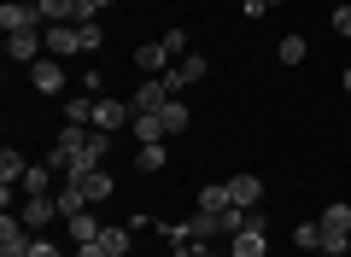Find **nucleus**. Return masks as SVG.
I'll return each instance as SVG.
<instances>
[{"mask_svg": "<svg viewBox=\"0 0 351 257\" xmlns=\"http://www.w3.org/2000/svg\"><path fill=\"white\" fill-rule=\"evenodd\" d=\"M64 222H71V240L76 245H88V240H100V234H106V222L88 217V210H82V217H64Z\"/></svg>", "mask_w": 351, "mask_h": 257, "instance_id": "nucleus-17", "label": "nucleus"}, {"mask_svg": "<svg viewBox=\"0 0 351 257\" xmlns=\"http://www.w3.org/2000/svg\"><path fill=\"white\" fill-rule=\"evenodd\" d=\"M199 210L223 217V210H228V182H211V187H199Z\"/></svg>", "mask_w": 351, "mask_h": 257, "instance_id": "nucleus-18", "label": "nucleus"}, {"mask_svg": "<svg viewBox=\"0 0 351 257\" xmlns=\"http://www.w3.org/2000/svg\"><path fill=\"white\" fill-rule=\"evenodd\" d=\"M135 64H141L147 76H164L176 59H170V47H164V41H141V47H135Z\"/></svg>", "mask_w": 351, "mask_h": 257, "instance_id": "nucleus-8", "label": "nucleus"}, {"mask_svg": "<svg viewBox=\"0 0 351 257\" xmlns=\"http://www.w3.org/2000/svg\"><path fill=\"white\" fill-rule=\"evenodd\" d=\"M36 6H41L47 24H71V18H76V0H36Z\"/></svg>", "mask_w": 351, "mask_h": 257, "instance_id": "nucleus-22", "label": "nucleus"}, {"mask_svg": "<svg viewBox=\"0 0 351 257\" xmlns=\"http://www.w3.org/2000/svg\"><path fill=\"white\" fill-rule=\"evenodd\" d=\"M164 47H170V59H182V53H188V29H164Z\"/></svg>", "mask_w": 351, "mask_h": 257, "instance_id": "nucleus-26", "label": "nucleus"}, {"mask_svg": "<svg viewBox=\"0 0 351 257\" xmlns=\"http://www.w3.org/2000/svg\"><path fill=\"white\" fill-rule=\"evenodd\" d=\"M71 182L88 193V205H94V199H112V175L106 170H82V175H71Z\"/></svg>", "mask_w": 351, "mask_h": 257, "instance_id": "nucleus-13", "label": "nucleus"}, {"mask_svg": "<svg viewBox=\"0 0 351 257\" xmlns=\"http://www.w3.org/2000/svg\"><path fill=\"white\" fill-rule=\"evenodd\" d=\"M334 29H339V36H351V6H339V12H334Z\"/></svg>", "mask_w": 351, "mask_h": 257, "instance_id": "nucleus-28", "label": "nucleus"}, {"mask_svg": "<svg viewBox=\"0 0 351 257\" xmlns=\"http://www.w3.org/2000/svg\"><path fill=\"white\" fill-rule=\"evenodd\" d=\"M53 199H59V217H82V210H88V193L76 182H59V193H53Z\"/></svg>", "mask_w": 351, "mask_h": 257, "instance_id": "nucleus-15", "label": "nucleus"}, {"mask_svg": "<svg viewBox=\"0 0 351 257\" xmlns=\"http://www.w3.org/2000/svg\"><path fill=\"white\" fill-rule=\"evenodd\" d=\"M18 217H24L29 228H47V222L59 217V199H53V193H36V199H24V210H18Z\"/></svg>", "mask_w": 351, "mask_h": 257, "instance_id": "nucleus-10", "label": "nucleus"}, {"mask_svg": "<svg viewBox=\"0 0 351 257\" xmlns=\"http://www.w3.org/2000/svg\"><path fill=\"white\" fill-rule=\"evenodd\" d=\"M47 53H53V59L82 53V29H76V24H47Z\"/></svg>", "mask_w": 351, "mask_h": 257, "instance_id": "nucleus-9", "label": "nucleus"}, {"mask_svg": "<svg viewBox=\"0 0 351 257\" xmlns=\"http://www.w3.org/2000/svg\"><path fill=\"white\" fill-rule=\"evenodd\" d=\"M269 6H281V0H269Z\"/></svg>", "mask_w": 351, "mask_h": 257, "instance_id": "nucleus-32", "label": "nucleus"}, {"mask_svg": "<svg viewBox=\"0 0 351 257\" xmlns=\"http://www.w3.org/2000/svg\"><path fill=\"white\" fill-rule=\"evenodd\" d=\"M158 123H164V135H182V129H188L193 117H188V106H182V99H170V106L158 111Z\"/></svg>", "mask_w": 351, "mask_h": 257, "instance_id": "nucleus-19", "label": "nucleus"}, {"mask_svg": "<svg viewBox=\"0 0 351 257\" xmlns=\"http://www.w3.org/2000/svg\"><path fill=\"white\" fill-rule=\"evenodd\" d=\"M316 222H322V252L328 257H346V245H351V205H346V199H334Z\"/></svg>", "mask_w": 351, "mask_h": 257, "instance_id": "nucleus-1", "label": "nucleus"}, {"mask_svg": "<svg viewBox=\"0 0 351 257\" xmlns=\"http://www.w3.org/2000/svg\"><path fill=\"white\" fill-rule=\"evenodd\" d=\"M53 175H59L53 164H29V175L18 182V187H24V199H36V193H53Z\"/></svg>", "mask_w": 351, "mask_h": 257, "instance_id": "nucleus-14", "label": "nucleus"}, {"mask_svg": "<svg viewBox=\"0 0 351 257\" xmlns=\"http://www.w3.org/2000/svg\"><path fill=\"white\" fill-rule=\"evenodd\" d=\"M129 245H135V228H129V222H106L100 252H106V257H129Z\"/></svg>", "mask_w": 351, "mask_h": 257, "instance_id": "nucleus-12", "label": "nucleus"}, {"mask_svg": "<svg viewBox=\"0 0 351 257\" xmlns=\"http://www.w3.org/2000/svg\"><path fill=\"white\" fill-rule=\"evenodd\" d=\"M228 257H269V240H263V228L252 222V228L228 234Z\"/></svg>", "mask_w": 351, "mask_h": 257, "instance_id": "nucleus-6", "label": "nucleus"}, {"mask_svg": "<svg viewBox=\"0 0 351 257\" xmlns=\"http://www.w3.org/2000/svg\"><path fill=\"white\" fill-rule=\"evenodd\" d=\"M29 257H59V245L53 240H29Z\"/></svg>", "mask_w": 351, "mask_h": 257, "instance_id": "nucleus-27", "label": "nucleus"}, {"mask_svg": "<svg viewBox=\"0 0 351 257\" xmlns=\"http://www.w3.org/2000/svg\"><path fill=\"white\" fill-rule=\"evenodd\" d=\"M281 64H304V36H281Z\"/></svg>", "mask_w": 351, "mask_h": 257, "instance_id": "nucleus-24", "label": "nucleus"}, {"mask_svg": "<svg viewBox=\"0 0 351 257\" xmlns=\"http://www.w3.org/2000/svg\"><path fill=\"white\" fill-rule=\"evenodd\" d=\"M76 257H106V252H100V240H88V245H76Z\"/></svg>", "mask_w": 351, "mask_h": 257, "instance_id": "nucleus-29", "label": "nucleus"}, {"mask_svg": "<svg viewBox=\"0 0 351 257\" xmlns=\"http://www.w3.org/2000/svg\"><path fill=\"white\" fill-rule=\"evenodd\" d=\"M293 245H304V252H322V222H293Z\"/></svg>", "mask_w": 351, "mask_h": 257, "instance_id": "nucleus-23", "label": "nucleus"}, {"mask_svg": "<svg viewBox=\"0 0 351 257\" xmlns=\"http://www.w3.org/2000/svg\"><path fill=\"white\" fill-rule=\"evenodd\" d=\"M339 88H346V94H351V64H346V76H339Z\"/></svg>", "mask_w": 351, "mask_h": 257, "instance_id": "nucleus-30", "label": "nucleus"}, {"mask_svg": "<svg viewBox=\"0 0 351 257\" xmlns=\"http://www.w3.org/2000/svg\"><path fill=\"white\" fill-rule=\"evenodd\" d=\"M205 71H211V64H205V53H182L164 76H170V88H188V82H205Z\"/></svg>", "mask_w": 351, "mask_h": 257, "instance_id": "nucleus-5", "label": "nucleus"}, {"mask_svg": "<svg viewBox=\"0 0 351 257\" xmlns=\"http://www.w3.org/2000/svg\"><path fill=\"white\" fill-rule=\"evenodd\" d=\"M258 199H263V182H258V175H234V182H228V205L258 210Z\"/></svg>", "mask_w": 351, "mask_h": 257, "instance_id": "nucleus-11", "label": "nucleus"}, {"mask_svg": "<svg viewBox=\"0 0 351 257\" xmlns=\"http://www.w3.org/2000/svg\"><path fill=\"white\" fill-rule=\"evenodd\" d=\"M176 99V88H170V76H147V82L135 88V99H129V106L135 111H164Z\"/></svg>", "mask_w": 351, "mask_h": 257, "instance_id": "nucleus-4", "label": "nucleus"}, {"mask_svg": "<svg viewBox=\"0 0 351 257\" xmlns=\"http://www.w3.org/2000/svg\"><path fill=\"white\" fill-rule=\"evenodd\" d=\"M29 82H36V94H59V88H64L59 59H53V53H47V59H36V64H29Z\"/></svg>", "mask_w": 351, "mask_h": 257, "instance_id": "nucleus-7", "label": "nucleus"}, {"mask_svg": "<svg viewBox=\"0 0 351 257\" xmlns=\"http://www.w3.org/2000/svg\"><path fill=\"white\" fill-rule=\"evenodd\" d=\"M76 29H82V53H100V41H106L100 18H94V24H76Z\"/></svg>", "mask_w": 351, "mask_h": 257, "instance_id": "nucleus-25", "label": "nucleus"}, {"mask_svg": "<svg viewBox=\"0 0 351 257\" xmlns=\"http://www.w3.org/2000/svg\"><path fill=\"white\" fill-rule=\"evenodd\" d=\"M24 175H29V158H24V152H12V147H6V152H0V182H6V187H18Z\"/></svg>", "mask_w": 351, "mask_h": 257, "instance_id": "nucleus-16", "label": "nucleus"}, {"mask_svg": "<svg viewBox=\"0 0 351 257\" xmlns=\"http://www.w3.org/2000/svg\"><path fill=\"white\" fill-rule=\"evenodd\" d=\"M41 53H47V29H18V36H6V59L12 64H36Z\"/></svg>", "mask_w": 351, "mask_h": 257, "instance_id": "nucleus-3", "label": "nucleus"}, {"mask_svg": "<svg viewBox=\"0 0 351 257\" xmlns=\"http://www.w3.org/2000/svg\"><path fill=\"white\" fill-rule=\"evenodd\" d=\"M129 129L141 135V147H147V140H164V123H158V111H135V123H129Z\"/></svg>", "mask_w": 351, "mask_h": 257, "instance_id": "nucleus-20", "label": "nucleus"}, {"mask_svg": "<svg viewBox=\"0 0 351 257\" xmlns=\"http://www.w3.org/2000/svg\"><path fill=\"white\" fill-rule=\"evenodd\" d=\"M0 29H6V36H18V29H47V18H41L36 0H6V6H0Z\"/></svg>", "mask_w": 351, "mask_h": 257, "instance_id": "nucleus-2", "label": "nucleus"}, {"mask_svg": "<svg viewBox=\"0 0 351 257\" xmlns=\"http://www.w3.org/2000/svg\"><path fill=\"white\" fill-rule=\"evenodd\" d=\"M135 170H141V175H152V170H164V140H147V147L135 152Z\"/></svg>", "mask_w": 351, "mask_h": 257, "instance_id": "nucleus-21", "label": "nucleus"}, {"mask_svg": "<svg viewBox=\"0 0 351 257\" xmlns=\"http://www.w3.org/2000/svg\"><path fill=\"white\" fill-rule=\"evenodd\" d=\"M94 6H112V0H94Z\"/></svg>", "mask_w": 351, "mask_h": 257, "instance_id": "nucleus-31", "label": "nucleus"}]
</instances>
